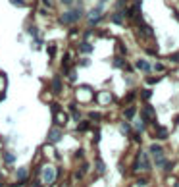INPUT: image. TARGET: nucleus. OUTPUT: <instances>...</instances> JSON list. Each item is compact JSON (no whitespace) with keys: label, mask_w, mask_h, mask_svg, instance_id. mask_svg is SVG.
Returning a JSON list of instances; mask_svg holds the SVG:
<instances>
[{"label":"nucleus","mask_w":179,"mask_h":187,"mask_svg":"<svg viewBox=\"0 0 179 187\" xmlns=\"http://www.w3.org/2000/svg\"><path fill=\"white\" fill-rule=\"evenodd\" d=\"M62 137H64L62 127L52 125V127L48 129V143H50V145H56V143H60V141H62Z\"/></svg>","instance_id":"4"},{"label":"nucleus","mask_w":179,"mask_h":187,"mask_svg":"<svg viewBox=\"0 0 179 187\" xmlns=\"http://www.w3.org/2000/svg\"><path fill=\"white\" fill-rule=\"evenodd\" d=\"M39 176H41V181L45 187H52L56 183V179H58V176H60V170L56 166H52V164H45V166H41Z\"/></svg>","instance_id":"1"},{"label":"nucleus","mask_w":179,"mask_h":187,"mask_svg":"<svg viewBox=\"0 0 179 187\" xmlns=\"http://www.w3.org/2000/svg\"><path fill=\"white\" fill-rule=\"evenodd\" d=\"M46 50H48V56L52 58V56L56 54V45H48V48H46Z\"/></svg>","instance_id":"23"},{"label":"nucleus","mask_w":179,"mask_h":187,"mask_svg":"<svg viewBox=\"0 0 179 187\" xmlns=\"http://www.w3.org/2000/svg\"><path fill=\"white\" fill-rule=\"evenodd\" d=\"M146 83H148V85H154V83H158V77H150V79L146 77Z\"/></svg>","instance_id":"31"},{"label":"nucleus","mask_w":179,"mask_h":187,"mask_svg":"<svg viewBox=\"0 0 179 187\" xmlns=\"http://www.w3.org/2000/svg\"><path fill=\"white\" fill-rule=\"evenodd\" d=\"M135 114H137V108H135V106H129V108H125V110H123L125 120H133V118H135Z\"/></svg>","instance_id":"14"},{"label":"nucleus","mask_w":179,"mask_h":187,"mask_svg":"<svg viewBox=\"0 0 179 187\" xmlns=\"http://www.w3.org/2000/svg\"><path fill=\"white\" fill-rule=\"evenodd\" d=\"M68 79H69V81H75V79H77L75 70H69V71H68Z\"/></svg>","instance_id":"22"},{"label":"nucleus","mask_w":179,"mask_h":187,"mask_svg":"<svg viewBox=\"0 0 179 187\" xmlns=\"http://www.w3.org/2000/svg\"><path fill=\"white\" fill-rule=\"evenodd\" d=\"M121 131H123V133H129V131H131V127H129V124H127V121H123V124H121Z\"/></svg>","instance_id":"26"},{"label":"nucleus","mask_w":179,"mask_h":187,"mask_svg":"<svg viewBox=\"0 0 179 187\" xmlns=\"http://www.w3.org/2000/svg\"><path fill=\"white\" fill-rule=\"evenodd\" d=\"M50 110H52V114H56V112H60L62 108H60V104H58V102H54V104H50Z\"/></svg>","instance_id":"25"},{"label":"nucleus","mask_w":179,"mask_h":187,"mask_svg":"<svg viewBox=\"0 0 179 187\" xmlns=\"http://www.w3.org/2000/svg\"><path fill=\"white\" fill-rule=\"evenodd\" d=\"M68 110L71 112V118H73L75 121H81V114H79V110H77V104L75 102H69L68 104Z\"/></svg>","instance_id":"10"},{"label":"nucleus","mask_w":179,"mask_h":187,"mask_svg":"<svg viewBox=\"0 0 179 187\" xmlns=\"http://www.w3.org/2000/svg\"><path fill=\"white\" fill-rule=\"evenodd\" d=\"M79 64H81V66H89V64H91V62H89V58H83V60H81Z\"/></svg>","instance_id":"33"},{"label":"nucleus","mask_w":179,"mask_h":187,"mask_svg":"<svg viewBox=\"0 0 179 187\" xmlns=\"http://www.w3.org/2000/svg\"><path fill=\"white\" fill-rule=\"evenodd\" d=\"M135 66H137L139 70H142V71H146V74L150 71V64L145 62V60H137V64H135Z\"/></svg>","instance_id":"15"},{"label":"nucleus","mask_w":179,"mask_h":187,"mask_svg":"<svg viewBox=\"0 0 179 187\" xmlns=\"http://www.w3.org/2000/svg\"><path fill=\"white\" fill-rule=\"evenodd\" d=\"M87 129H91L89 120H81V124H77V131H87Z\"/></svg>","instance_id":"16"},{"label":"nucleus","mask_w":179,"mask_h":187,"mask_svg":"<svg viewBox=\"0 0 179 187\" xmlns=\"http://www.w3.org/2000/svg\"><path fill=\"white\" fill-rule=\"evenodd\" d=\"M79 52H83V54H91V52H92V45H91V42H87V41L81 42V45H79Z\"/></svg>","instance_id":"13"},{"label":"nucleus","mask_w":179,"mask_h":187,"mask_svg":"<svg viewBox=\"0 0 179 187\" xmlns=\"http://www.w3.org/2000/svg\"><path fill=\"white\" fill-rule=\"evenodd\" d=\"M2 160H4V164L12 166V164H16V154L12 150H2Z\"/></svg>","instance_id":"8"},{"label":"nucleus","mask_w":179,"mask_h":187,"mask_svg":"<svg viewBox=\"0 0 179 187\" xmlns=\"http://www.w3.org/2000/svg\"><path fill=\"white\" fill-rule=\"evenodd\" d=\"M10 2H12L14 6H19V8H23V6H25V2H23V0H10Z\"/></svg>","instance_id":"28"},{"label":"nucleus","mask_w":179,"mask_h":187,"mask_svg":"<svg viewBox=\"0 0 179 187\" xmlns=\"http://www.w3.org/2000/svg\"><path fill=\"white\" fill-rule=\"evenodd\" d=\"M68 121H69V116L64 110H60V112H56L54 114V125H58V127H66L68 125Z\"/></svg>","instance_id":"7"},{"label":"nucleus","mask_w":179,"mask_h":187,"mask_svg":"<svg viewBox=\"0 0 179 187\" xmlns=\"http://www.w3.org/2000/svg\"><path fill=\"white\" fill-rule=\"evenodd\" d=\"M95 98H96L102 106H106V104H110V102H112V95H110V93H106V91H104V93H100V95H96Z\"/></svg>","instance_id":"9"},{"label":"nucleus","mask_w":179,"mask_h":187,"mask_svg":"<svg viewBox=\"0 0 179 187\" xmlns=\"http://www.w3.org/2000/svg\"><path fill=\"white\" fill-rule=\"evenodd\" d=\"M77 100H79V102H89V100H92L95 98V95H92V91H91V87H79L77 89Z\"/></svg>","instance_id":"5"},{"label":"nucleus","mask_w":179,"mask_h":187,"mask_svg":"<svg viewBox=\"0 0 179 187\" xmlns=\"http://www.w3.org/2000/svg\"><path fill=\"white\" fill-rule=\"evenodd\" d=\"M42 4L48 6V8H52V0H42Z\"/></svg>","instance_id":"34"},{"label":"nucleus","mask_w":179,"mask_h":187,"mask_svg":"<svg viewBox=\"0 0 179 187\" xmlns=\"http://www.w3.org/2000/svg\"><path fill=\"white\" fill-rule=\"evenodd\" d=\"M102 116H100L98 112H89V121H100Z\"/></svg>","instance_id":"19"},{"label":"nucleus","mask_w":179,"mask_h":187,"mask_svg":"<svg viewBox=\"0 0 179 187\" xmlns=\"http://www.w3.org/2000/svg\"><path fill=\"white\" fill-rule=\"evenodd\" d=\"M62 4H66V6H71V4H73V0H62Z\"/></svg>","instance_id":"35"},{"label":"nucleus","mask_w":179,"mask_h":187,"mask_svg":"<svg viewBox=\"0 0 179 187\" xmlns=\"http://www.w3.org/2000/svg\"><path fill=\"white\" fill-rule=\"evenodd\" d=\"M133 98H135V93H129V95L123 98V102H129V100H133Z\"/></svg>","instance_id":"32"},{"label":"nucleus","mask_w":179,"mask_h":187,"mask_svg":"<svg viewBox=\"0 0 179 187\" xmlns=\"http://www.w3.org/2000/svg\"><path fill=\"white\" fill-rule=\"evenodd\" d=\"M148 150H150V154H152L154 158H156V156H162V153H164V149H162L160 145H150Z\"/></svg>","instance_id":"12"},{"label":"nucleus","mask_w":179,"mask_h":187,"mask_svg":"<svg viewBox=\"0 0 179 187\" xmlns=\"http://www.w3.org/2000/svg\"><path fill=\"white\" fill-rule=\"evenodd\" d=\"M150 97H152V91H148V89H145V91H142V98H145V100H148Z\"/></svg>","instance_id":"27"},{"label":"nucleus","mask_w":179,"mask_h":187,"mask_svg":"<svg viewBox=\"0 0 179 187\" xmlns=\"http://www.w3.org/2000/svg\"><path fill=\"white\" fill-rule=\"evenodd\" d=\"M50 91H52L54 95H60V93L64 91V83H62L60 75H54L52 79H50Z\"/></svg>","instance_id":"6"},{"label":"nucleus","mask_w":179,"mask_h":187,"mask_svg":"<svg viewBox=\"0 0 179 187\" xmlns=\"http://www.w3.org/2000/svg\"><path fill=\"white\" fill-rule=\"evenodd\" d=\"M154 129H156V127H154ZM156 139L166 141V139H168V129H166V127H158V129H156Z\"/></svg>","instance_id":"11"},{"label":"nucleus","mask_w":179,"mask_h":187,"mask_svg":"<svg viewBox=\"0 0 179 187\" xmlns=\"http://www.w3.org/2000/svg\"><path fill=\"white\" fill-rule=\"evenodd\" d=\"M137 185L145 187V185H146V177H139V179H137Z\"/></svg>","instance_id":"29"},{"label":"nucleus","mask_w":179,"mask_h":187,"mask_svg":"<svg viewBox=\"0 0 179 187\" xmlns=\"http://www.w3.org/2000/svg\"><path fill=\"white\" fill-rule=\"evenodd\" d=\"M112 21L114 23H121V21H123V12H116L112 16Z\"/></svg>","instance_id":"17"},{"label":"nucleus","mask_w":179,"mask_h":187,"mask_svg":"<svg viewBox=\"0 0 179 187\" xmlns=\"http://www.w3.org/2000/svg\"><path fill=\"white\" fill-rule=\"evenodd\" d=\"M104 170H106V164L100 160V158H96V172L98 174H104Z\"/></svg>","instance_id":"18"},{"label":"nucleus","mask_w":179,"mask_h":187,"mask_svg":"<svg viewBox=\"0 0 179 187\" xmlns=\"http://www.w3.org/2000/svg\"><path fill=\"white\" fill-rule=\"evenodd\" d=\"M171 60H173V62H179V54H171Z\"/></svg>","instance_id":"36"},{"label":"nucleus","mask_w":179,"mask_h":187,"mask_svg":"<svg viewBox=\"0 0 179 187\" xmlns=\"http://www.w3.org/2000/svg\"><path fill=\"white\" fill-rule=\"evenodd\" d=\"M114 66H116V68H125L123 58H116V60H114Z\"/></svg>","instance_id":"21"},{"label":"nucleus","mask_w":179,"mask_h":187,"mask_svg":"<svg viewBox=\"0 0 179 187\" xmlns=\"http://www.w3.org/2000/svg\"><path fill=\"white\" fill-rule=\"evenodd\" d=\"M4 87H6V77H4V74H0V93L4 91Z\"/></svg>","instance_id":"24"},{"label":"nucleus","mask_w":179,"mask_h":187,"mask_svg":"<svg viewBox=\"0 0 179 187\" xmlns=\"http://www.w3.org/2000/svg\"><path fill=\"white\" fill-rule=\"evenodd\" d=\"M175 187H179V181H177V185H175Z\"/></svg>","instance_id":"39"},{"label":"nucleus","mask_w":179,"mask_h":187,"mask_svg":"<svg viewBox=\"0 0 179 187\" xmlns=\"http://www.w3.org/2000/svg\"><path fill=\"white\" fill-rule=\"evenodd\" d=\"M31 187H45V185H42V181H41V179H35V181L31 183Z\"/></svg>","instance_id":"30"},{"label":"nucleus","mask_w":179,"mask_h":187,"mask_svg":"<svg viewBox=\"0 0 179 187\" xmlns=\"http://www.w3.org/2000/svg\"><path fill=\"white\" fill-rule=\"evenodd\" d=\"M100 2H102V4H104V2H106V0H100Z\"/></svg>","instance_id":"38"},{"label":"nucleus","mask_w":179,"mask_h":187,"mask_svg":"<svg viewBox=\"0 0 179 187\" xmlns=\"http://www.w3.org/2000/svg\"><path fill=\"white\" fill-rule=\"evenodd\" d=\"M81 16H83V10L81 8H73V10H69L66 14H62V16H60V23L71 25V23H75V21H79Z\"/></svg>","instance_id":"3"},{"label":"nucleus","mask_w":179,"mask_h":187,"mask_svg":"<svg viewBox=\"0 0 179 187\" xmlns=\"http://www.w3.org/2000/svg\"><path fill=\"white\" fill-rule=\"evenodd\" d=\"M27 31H29V35H31V37H35V39L39 37V27H35V25H31V27H29V29H27Z\"/></svg>","instance_id":"20"},{"label":"nucleus","mask_w":179,"mask_h":187,"mask_svg":"<svg viewBox=\"0 0 179 187\" xmlns=\"http://www.w3.org/2000/svg\"><path fill=\"white\" fill-rule=\"evenodd\" d=\"M150 168H152V162H150L148 154L145 150H141L137 154V160L133 164V172H150Z\"/></svg>","instance_id":"2"},{"label":"nucleus","mask_w":179,"mask_h":187,"mask_svg":"<svg viewBox=\"0 0 179 187\" xmlns=\"http://www.w3.org/2000/svg\"><path fill=\"white\" fill-rule=\"evenodd\" d=\"M175 125H179V116H177V118H175Z\"/></svg>","instance_id":"37"}]
</instances>
